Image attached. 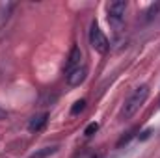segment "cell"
Instances as JSON below:
<instances>
[{
	"label": "cell",
	"mask_w": 160,
	"mask_h": 158,
	"mask_svg": "<svg viewBox=\"0 0 160 158\" xmlns=\"http://www.w3.org/2000/svg\"><path fill=\"white\" fill-rule=\"evenodd\" d=\"M56 151H58V147H45V149L38 151V153H34L30 158H47V156H50V155H54Z\"/></svg>",
	"instance_id": "52a82bcc"
},
{
	"label": "cell",
	"mask_w": 160,
	"mask_h": 158,
	"mask_svg": "<svg viewBox=\"0 0 160 158\" xmlns=\"http://www.w3.org/2000/svg\"><path fill=\"white\" fill-rule=\"evenodd\" d=\"M47 121H48V114H39V116H34V117L30 119V123H28V128H30L32 132H39L41 128L47 125Z\"/></svg>",
	"instance_id": "5b68a950"
},
{
	"label": "cell",
	"mask_w": 160,
	"mask_h": 158,
	"mask_svg": "<svg viewBox=\"0 0 160 158\" xmlns=\"http://www.w3.org/2000/svg\"><path fill=\"white\" fill-rule=\"evenodd\" d=\"M2 119H6V110L0 108V121H2Z\"/></svg>",
	"instance_id": "30bf717a"
},
{
	"label": "cell",
	"mask_w": 160,
	"mask_h": 158,
	"mask_svg": "<svg viewBox=\"0 0 160 158\" xmlns=\"http://www.w3.org/2000/svg\"><path fill=\"white\" fill-rule=\"evenodd\" d=\"M97 130H99V125H97V123H89V125L86 126L84 134H86V136H93V134H95Z\"/></svg>",
	"instance_id": "9c48e42d"
},
{
	"label": "cell",
	"mask_w": 160,
	"mask_h": 158,
	"mask_svg": "<svg viewBox=\"0 0 160 158\" xmlns=\"http://www.w3.org/2000/svg\"><path fill=\"white\" fill-rule=\"evenodd\" d=\"M147 97H149V87H147V86H140V87H136V89L132 91V95L125 101V106H123L121 116H123L125 119L132 117V116L143 106V102L147 101Z\"/></svg>",
	"instance_id": "6da1fadb"
},
{
	"label": "cell",
	"mask_w": 160,
	"mask_h": 158,
	"mask_svg": "<svg viewBox=\"0 0 160 158\" xmlns=\"http://www.w3.org/2000/svg\"><path fill=\"white\" fill-rule=\"evenodd\" d=\"M125 9H127V2H123V0H114V2H108V6H106L108 19H110L114 24H119L121 21H123Z\"/></svg>",
	"instance_id": "3957f363"
},
{
	"label": "cell",
	"mask_w": 160,
	"mask_h": 158,
	"mask_svg": "<svg viewBox=\"0 0 160 158\" xmlns=\"http://www.w3.org/2000/svg\"><path fill=\"white\" fill-rule=\"evenodd\" d=\"M84 108H86V101H84V99H80V101H77V102L73 104V108H71V114H73V116H77V114H80Z\"/></svg>",
	"instance_id": "ba28073f"
},
{
	"label": "cell",
	"mask_w": 160,
	"mask_h": 158,
	"mask_svg": "<svg viewBox=\"0 0 160 158\" xmlns=\"http://www.w3.org/2000/svg\"><path fill=\"white\" fill-rule=\"evenodd\" d=\"M89 45H91V48H93L95 52H99V54H106L108 48H110V43H108L106 36L102 34V30L99 28L97 22L91 24V30H89Z\"/></svg>",
	"instance_id": "7a4b0ae2"
},
{
	"label": "cell",
	"mask_w": 160,
	"mask_h": 158,
	"mask_svg": "<svg viewBox=\"0 0 160 158\" xmlns=\"http://www.w3.org/2000/svg\"><path fill=\"white\" fill-rule=\"evenodd\" d=\"M86 77H88V67L86 65H78L77 69H73V71L67 73V84L71 87H77V86H80L86 80Z\"/></svg>",
	"instance_id": "277c9868"
},
{
	"label": "cell",
	"mask_w": 160,
	"mask_h": 158,
	"mask_svg": "<svg viewBox=\"0 0 160 158\" xmlns=\"http://www.w3.org/2000/svg\"><path fill=\"white\" fill-rule=\"evenodd\" d=\"M80 60H82V52H80V48L78 47H73V50H71V54H69V62H67V73L78 67Z\"/></svg>",
	"instance_id": "8992f818"
}]
</instances>
